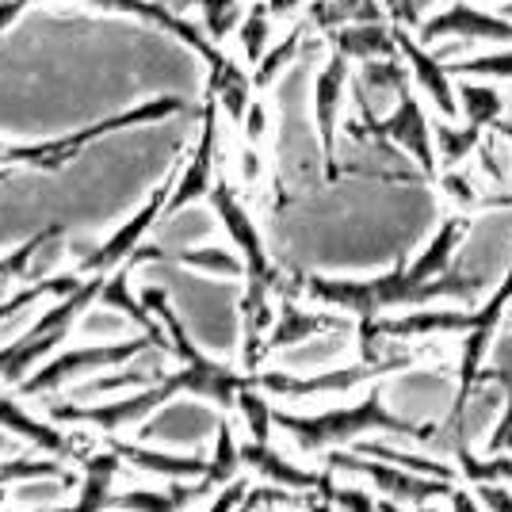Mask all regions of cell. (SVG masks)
<instances>
[{"label": "cell", "instance_id": "1", "mask_svg": "<svg viewBox=\"0 0 512 512\" xmlns=\"http://www.w3.org/2000/svg\"><path fill=\"white\" fill-rule=\"evenodd\" d=\"M180 111H184V100H176V96H153V100L123 107L119 115L85 123V127L58 134V138H43V142H0V169L54 172L62 169V165H69V161H77L92 142H100L107 134H119V130H130V127H150V123H161V119L180 115Z\"/></svg>", "mask_w": 512, "mask_h": 512}, {"label": "cell", "instance_id": "2", "mask_svg": "<svg viewBox=\"0 0 512 512\" xmlns=\"http://www.w3.org/2000/svg\"><path fill=\"white\" fill-rule=\"evenodd\" d=\"M356 138H379V142H390L394 150H402L417 165V169L425 172V176H436L440 172V157H436V123L428 119L425 111V100H421V92L409 85L402 96H398V104L390 107L386 115L379 119H363V127H352Z\"/></svg>", "mask_w": 512, "mask_h": 512}, {"label": "cell", "instance_id": "3", "mask_svg": "<svg viewBox=\"0 0 512 512\" xmlns=\"http://www.w3.org/2000/svg\"><path fill=\"white\" fill-rule=\"evenodd\" d=\"M92 12H104V16H130V20L146 23L153 31H165L180 46H188L199 62L207 65V77L222 73L234 54H226L222 43H214L207 35V27L199 20H188L180 12H172L165 0H85Z\"/></svg>", "mask_w": 512, "mask_h": 512}, {"label": "cell", "instance_id": "4", "mask_svg": "<svg viewBox=\"0 0 512 512\" xmlns=\"http://www.w3.org/2000/svg\"><path fill=\"white\" fill-rule=\"evenodd\" d=\"M398 54H402V62L409 69V81L421 92V100L440 119L455 123L459 119V77L451 73V65L432 46L421 43L409 27H398Z\"/></svg>", "mask_w": 512, "mask_h": 512}, {"label": "cell", "instance_id": "5", "mask_svg": "<svg viewBox=\"0 0 512 512\" xmlns=\"http://www.w3.org/2000/svg\"><path fill=\"white\" fill-rule=\"evenodd\" d=\"M352 77L356 69L344 54H329L325 65L314 73V92H310V111H314V130H318L321 157L333 172L337 165V130H341V115L348 104V92H352Z\"/></svg>", "mask_w": 512, "mask_h": 512}, {"label": "cell", "instance_id": "6", "mask_svg": "<svg viewBox=\"0 0 512 512\" xmlns=\"http://www.w3.org/2000/svg\"><path fill=\"white\" fill-rule=\"evenodd\" d=\"M470 234V218L463 211L448 214L440 226H436V234L425 241V249L413 256L406 264V276L409 283H417V287H425L428 279H440L444 272L455 268V256L463 249V241Z\"/></svg>", "mask_w": 512, "mask_h": 512}, {"label": "cell", "instance_id": "7", "mask_svg": "<svg viewBox=\"0 0 512 512\" xmlns=\"http://www.w3.org/2000/svg\"><path fill=\"white\" fill-rule=\"evenodd\" d=\"M329 46L337 54H344L352 65L398 58V23H386V20L344 23L337 31H329Z\"/></svg>", "mask_w": 512, "mask_h": 512}, {"label": "cell", "instance_id": "8", "mask_svg": "<svg viewBox=\"0 0 512 512\" xmlns=\"http://www.w3.org/2000/svg\"><path fill=\"white\" fill-rule=\"evenodd\" d=\"M211 203H214L218 222L226 226V234L234 237V245L241 249V256L249 260V268H253L256 276H264V268H268V253H264V237H260V230H256L253 214L237 203V195L230 192L226 184H214Z\"/></svg>", "mask_w": 512, "mask_h": 512}, {"label": "cell", "instance_id": "9", "mask_svg": "<svg viewBox=\"0 0 512 512\" xmlns=\"http://www.w3.org/2000/svg\"><path fill=\"white\" fill-rule=\"evenodd\" d=\"M509 100L493 81H478V77H459V119L474 123V127L490 130L505 119Z\"/></svg>", "mask_w": 512, "mask_h": 512}, {"label": "cell", "instance_id": "10", "mask_svg": "<svg viewBox=\"0 0 512 512\" xmlns=\"http://www.w3.org/2000/svg\"><path fill=\"white\" fill-rule=\"evenodd\" d=\"M448 65L455 77H478V81H493V85L509 81L512 85V43L509 46H474L470 54H463V58H455V62H448Z\"/></svg>", "mask_w": 512, "mask_h": 512}, {"label": "cell", "instance_id": "11", "mask_svg": "<svg viewBox=\"0 0 512 512\" xmlns=\"http://www.w3.org/2000/svg\"><path fill=\"white\" fill-rule=\"evenodd\" d=\"M482 134L486 130L474 127V123H463V119H440L436 123V157H440V169H451V165H467L470 157L482 146Z\"/></svg>", "mask_w": 512, "mask_h": 512}, {"label": "cell", "instance_id": "12", "mask_svg": "<svg viewBox=\"0 0 512 512\" xmlns=\"http://www.w3.org/2000/svg\"><path fill=\"white\" fill-rule=\"evenodd\" d=\"M272 16H268V8H264V0H256L245 8V16L237 23L234 39H237V58L253 69L264 54H268V46H272Z\"/></svg>", "mask_w": 512, "mask_h": 512}, {"label": "cell", "instance_id": "13", "mask_svg": "<svg viewBox=\"0 0 512 512\" xmlns=\"http://www.w3.org/2000/svg\"><path fill=\"white\" fill-rule=\"evenodd\" d=\"M306 31H310V23H299V27H291L287 31V39H279L276 46H268V54L260 58V62L253 65V81L256 88H268L276 85V77L287 69V65L299 58L302 50V39H306Z\"/></svg>", "mask_w": 512, "mask_h": 512}, {"label": "cell", "instance_id": "14", "mask_svg": "<svg viewBox=\"0 0 512 512\" xmlns=\"http://www.w3.org/2000/svg\"><path fill=\"white\" fill-rule=\"evenodd\" d=\"M245 16V4L241 0H199V23L207 27L214 43L230 39L237 31V23Z\"/></svg>", "mask_w": 512, "mask_h": 512}, {"label": "cell", "instance_id": "15", "mask_svg": "<svg viewBox=\"0 0 512 512\" xmlns=\"http://www.w3.org/2000/svg\"><path fill=\"white\" fill-rule=\"evenodd\" d=\"M436 180H440V192L448 195V199L455 203V207H459V211H467V207H482L478 176H474L467 165H451V169H440V172H436Z\"/></svg>", "mask_w": 512, "mask_h": 512}, {"label": "cell", "instance_id": "16", "mask_svg": "<svg viewBox=\"0 0 512 512\" xmlns=\"http://www.w3.org/2000/svg\"><path fill=\"white\" fill-rule=\"evenodd\" d=\"M241 127V134H245V142L249 146H264L268 138H272V107H268V100L264 96H256L253 104H249V111H245V119L237 123Z\"/></svg>", "mask_w": 512, "mask_h": 512}, {"label": "cell", "instance_id": "17", "mask_svg": "<svg viewBox=\"0 0 512 512\" xmlns=\"http://www.w3.org/2000/svg\"><path fill=\"white\" fill-rule=\"evenodd\" d=\"M486 455H512V390H505V406L497 413L486 440Z\"/></svg>", "mask_w": 512, "mask_h": 512}, {"label": "cell", "instance_id": "18", "mask_svg": "<svg viewBox=\"0 0 512 512\" xmlns=\"http://www.w3.org/2000/svg\"><path fill=\"white\" fill-rule=\"evenodd\" d=\"M264 8L272 20H295L310 8V0H264Z\"/></svg>", "mask_w": 512, "mask_h": 512}, {"label": "cell", "instance_id": "19", "mask_svg": "<svg viewBox=\"0 0 512 512\" xmlns=\"http://www.w3.org/2000/svg\"><path fill=\"white\" fill-rule=\"evenodd\" d=\"M341 505L348 512H375V505H371V497L367 493H360V490H344L341 493Z\"/></svg>", "mask_w": 512, "mask_h": 512}, {"label": "cell", "instance_id": "20", "mask_svg": "<svg viewBox=\"0 0 512 512\" xmlns=\"http://www.w3.org/2000/svg\"><path fill=\"white\" fill-rule=\"evenodd\" d=\"M501 12H505V16L512 20V0H505V4H501Z\"/></svg>", "mask_w": 512, "mask_h": 512}]
</instances>
